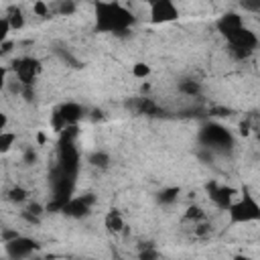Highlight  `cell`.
<instances>
[{
    "label": "cell",
    "instance_id": "cell-1",
    "mask_svg": "<svg viewBox=\"0 0 260 260\" xmlns=\"http://www.w3.org/2000/svg\"><path fill=\"white\" fill-rule=\"evenodd\" d=\"M136 24V14L120 0H93V30L100 35H126Z\"/></svg>",
    "mask_w": 260,
    "mask_h": 260
},
{
    "label": "cell",
    "instance_id": "cell-2",
    "mask_svg": "<svg viewBox=\"0 0 260 260\" xmlns=\"http://www.w3.org/2000/svg\"><path fill=\"white\" fill-rule=\"evenodd\" d=\"M215 28L221 35V39L228 43L230 51L246 57L258 47L256 32L244 22V16L238 12H225L215 20Z\"/></svg>",
    "mask_w": 260,
    "mask_h": 260
},
{
    "label": "cell",
    "instance_id": "cell-3",
    "mask_svg": "<svg viewBox=\"0 0 260 260\" xmlns=\"http://www.w3.org/2000/svg\"><path fill=\"white\" fill-rule=\"evenodd\" d=\"M230 225H246L260 221V201L250 193L248 187H242L238 197L225 209Z\"/></svg>",
    "mask_w": 260,
    "mask_h": 260
},
{
    "label": "cell",
    "instance_id": "cell-4",
    "mask_svg": "<svg viewBox=\"0 0 260 260\" xmlns=\"http://www.w3.org/2000/svg\"><path fill=\"white\" fill-rule=\"evenodd\" d=\"M41 71H43V65L37 57L22 55V57H16L12 61V73L22 87H30L37 81V77L41 75Z\"/></svg>",
    "mask_w": 260,
    "mask_h": 260
},
{
    "label": "cell",
    "instance_id": "cell-5",
    "mask_svg": "<svg viewBox=\"0 0 260 260\" xmlns=\"http://www.w3.org/2000/svg\"><path fill=\"white\" fill-rule=\"evenodd\" d=\"M150 24H169L181 16V8L175 0H146Z\"/></svg>",
    "mask_w": 260,
    "mask_h": 260
},
{
    "label": "cell",
    "instance_id": "cell-6",
    "mask_svg": "<svg viewBox=\"0 0 260 260\" xmlns=\"http://www.w3.org/2000/svg\"><path fill=\"white\" fill-rule=\"evenodd\" d=\"M238 193L240 191L234 189V187H230V185H221V183H215V181L207 183V195H209L211 203L217 209H221V211H225L232 205V201L238 197Z\"/></svg>",
    "mask_w": 260,
    "mask_h": 260
},
{
    "label": "cell",
    "instance_id": "cell-7",
    "mask_svg": "<svg viewBox=\"0 0 260 260\" xmlns=\"http://www.w3.org/2000/svg\"><path fill=\"white\" fill-rule=\"evenodd\" d=\"M199 138L207 144V146H228L232 144V134L230 130H225L219 124H207L205 128H201Z\"/></svg>",
    "mask_w": 260,
    "mask_h": 260
},
{
    "label": "cell",
    "instance_id": "cell-8",
    "mask_svg": "<svg viewBox=\"0 0 260 260\" xmlns=\"http://www.w3.org/2000/svg\"><path fill=\"white\" fill-rule=\"evenodd\" d=\"M91 205H93V197H89V195H79V197H69V199L63 203L61 211H63L65 215H69V217L81 219V217L89 215Z\"/></svg>",
    "mask_w": 260,
    "mask_h": 260
},
{
    "label": "cell",
    "instance_id": "cell-9",
    "mask_svg": "<svg viewBox=\"0 0 260 260\" xmlns=\"http://www.w3.org/2000/svg\"><path fill=\"white\" fill-rule=\"evenodd\" d=\"M4 248H6V254L10 258H26L39 248V244L35 240H30V238H24V236L18 234L16 238L4 242Z\"/></svg>",
    "mask_w": 260,
    "mask_h": 260
},
{
    "label": "cell",
    "instance_id": "cell-10",
    "mask_svg": "<svg viewBox=\"0 0 260 260\" xmlns=\"http://www.w3.org/2000/svg\"><path fill=\"white\" fill-rule=\"evenodd\" d=\"M104 228H106V232L112 234V236L122 234V232L126 230V221H124L122 211H120V209H114V207L108 209V211L104 213Z\"/></svg>",
    "mask_w": 260,
    "mask_h": 260
},
{
    "label": "cell",
    "instance_id": "cell-11",
    "mask_svg": "<svg viewBox=\"0 0 260 260\" xmlns=\"http://www.w3.org/2000/svg\"><path fill=\"white\" fill-rule=\"evenodd\" d=\"M4 16L8 18V22H10L12 30H20V28L24 26V14H22V10H20L18 6H12Z\"/></svg>",
    "mask_w": 260,
    "mask_h": 260
},
{
    "label": "cell",
    "instance_id": "cell-12",
    "mask_svg": "<svg viewBox=\"0 0 260 260\" xmlns=\"http://www.w3.org/2000/svg\"><path fill=\"white\" fill-rule=\"evenodd\" d=\"M187 221H195V223H201V221H205L207 219V213L203 211V207H199V205H189L187 209H185V215H183Z\"/></svg>",
    "mask_w": 260,
    "mask_h": 260
},
{
    "label": "cell",
    "instance_id": "cell-13",
    "mask_svg": "<svg viewBox=\"0 0 260 260\" xmlns=\"http://www.w3.org/2000/svg\"><path fill=\"white\" fill-rule=\"evenodd\" d=\"M130 73H132V77H134V79H146V77H150L152 67H150L148 63H144V61H136V63L132 65Z\"/></svg>",
    "mask_w": 260,
    "mask_h": 260
},
{
    "label": "cell",
    "instance_id": "cell-14",
    "mask_svg": "<svg viewBox=\"0 0 260 260\" xmlns=\"http://www.w3.org/2000/svg\"><path fill=\"white\" fill-rule=\"evenodd\" d=\"M16 142V132H10V130H2L0 132V152L6 154Z\"/></svg>",
    "mask_w": 260,
    "mask_h": 260
},
{
    "label": "cell",
    "instance_id": "cell-15",
    "mask_svg": "<svg viewBox=\"0 0 260 260\" xmlns=\"http://www.w3.org/2000/svg\"><path fill=\"white\" fill-rule=\"evenodd\" d=\"M8 199H10L12 203H22V201L28 199V191H26L24 187H20V185H14V187L8 191Z\"/></svg>",
    "mask_w": 260,
    "mask_h": 260
},
{
    "label": "cell",
    "instance_id": "cell-16",
    "mask_svg": "<svg viewBox=\"0 0 260 260\" xmlns=\"http://www.w3.org/2000/svg\"><path fill=\"white\" fill-rule=\"evenodd\" d=\"M10 30H12V26H10L8 18H6V16H2V18H0V43L8 41V35H10Z\"/></svg>",
    "mask_w": 260,
    "mask_h": 260
},
{
    "label": "cell",
    "instance_id": "cell-17",
    "mask_svg": "<svg viewBox=\"0 0 260 260\" xmlns=\"http://www.w3.org/2000/svg\"><path fill=\"white\" fill-rule=\"evenodd\" d=\"M32 12H35L37 16H49V6H47V2H45V0H37V2L32 4Z\"/></svg>",
    "mask_w": 260,
    "mask_h": 260
},
{
    "label": "cell",
    "instance_id": "cell-18",
    "mask_svg": "<svg viewBox=\"0 0 260 260\" xmlns=\"http://www.w3.org/2000/svg\"><path fill=\"white\" fill-rule=\"evenodd\" d=\"M177 195H179V189H177V187L165 189V191L160 193V201H162V203H173V201L177 199Z\"/></svg>",
    "mask_w": 260,
    "mask_h": 260
},
{
    "label": "cell",
    "instance_id": "cell-19",
    "mask_svg": "<svg viewBox=\"0 0 260 260\" xmlns=\"http://www.w3.org/2000/svg\"><path fill=\"white\" fill-rule=\"evenodd\" d=\"M238 130H240V134H242V136H248V134H250V122H248V120H244V122H240V126H238Z\"/></svg>",
    "mask_w": 260,
    "mask_h": 260
},
{
    "label": "cell",
    "instance_id": "cell-20",
    "mask_svg": "<svg viewBox=\"0 0 260 260\" xmlns=\"http://www.w3.org/2000/svg\"><path fill=\"white\" fill-rule=\"evenodd\" d=\"M8 130V114H0V132Z\"/></svg>",
    "mask_w": 260,
    "mask_h": 260
}]
</instances>
